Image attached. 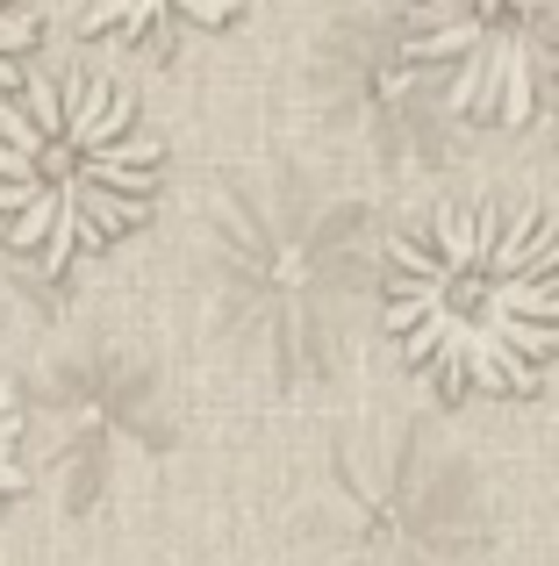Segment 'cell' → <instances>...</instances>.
Segmentation results:
<instances>
[{"instance_id":"6da1fadb","label":"cell","mask_w":559,"mask_h":566,"mask_svg":"<svg viewBox=\"0 0 559 566\" xmlns=\"http://www.w3.org/2000/svg\"><path fill=\"white\" fill-rule=\"evenodd\" d=\"M373 316L431 395H517L559 359V230L509 201H437L380 244Z\"/></svg>"},{"instance_id":"7a4b0ae2","label":"cell","mask_w":559,"mask_h":566,"mask_svg":"<svg viewBox=\"0 0 559 566\" xmlns=\"http://www.w3.org/2000/svg\"><path fill=\"white\" fill-rule=\"evenodd\" d=\"M380 222L351 187L308 166L244 172L215 208V302L259 380L330 387L380 294Z\"/></svg>"},{"instance_id":"3957f363","label":"cell","mask_w":559,"mask_h":566,"mask_svg":"<svg viewBox=\"0 0 559 566\" xmlns=\"http://www.w3.org/2000/svg\"><path fill=\"white\" fill-rule=\"evenodd\" d=\"M158 208V137L101 72H36L0 94V244L36 273L115 251Z\"/></svg>"},{"instance_id":"277c9868","label":"cell","mask_w":559,"mask_h":566,"mask_svg":"<svg viewBox=\"0 0 559 566\" xmlns=\"http://www.w3.org/2000/svg\"><path fill=\"white\" fill-rule=\"evenodd\" d=\"M302 566H488L495 502L431 423H351L308 459Z\"/></svg>"},{"instance_id":"5b68a950","label":"cell","mask_w":559,"mask_h":566,"mask_svg":"<svg viewBox=\"0 0 559 566\" xmlns=\"http://www.w3.org/2000/svg\"><path fill=\"white\" fill-rule=\"evenodd\" d=\"M460 129L559 123V0H388Z\"/></svg>"},{"instance_id":"8992f818","label":"cell","mask_w":559,"mask_h":566,"mask_svg":"<svg viewBox=\"0 0 559 566\" xmlns=\"http://www.w3.org/2000/svg\"><path fill=\"white\" fill-rule=\"evenodd\" d=\"M308 86L330 129L380 172H445L460 158V123L409 57L394 8H351L323 29Z\"/></svg>"},{"instance_id":"52a82bcc","label":"cell","mask_w":559,"mask_h":566,"mask_svg":"<svg viewBox=\"0 0 559 566\" xmlns=\"http://www.w3.org/2000/svg\"><path fill=\"white\" fill-rule=\"evenodd\" d=\"M72 14L94 36L144 43V36H172V29H230L244 14V0H72Z\"/></svg>"},{"instance_id":"ba28073f","label":"cell","mask_w":559,"mask_h":566,"mask_svg":"<svg viewBox=\"0 0 559 566\" xmlns=\"http://www.w3.org/2000/svg\"><path fill=\"white\" fill-rule=\"evenodd\" d=\"M29 51H36V0H0V94L22 80Z\"/></svg>"},{"instance_id":"9c48e42d","label":"cell","mask_w":559,"mask_h":566,"mask_svg":"<svg viewBox=\"0 0 559 566\" xmlns=\"http://www.w3.org/2000/svg\"><path fill=\"white\" fill-rule=\"evenodd\" d=\"M14 452H22V401H14L8 374H0V502L22 488V467H14Z\"/></svg>"}]
</instances>
